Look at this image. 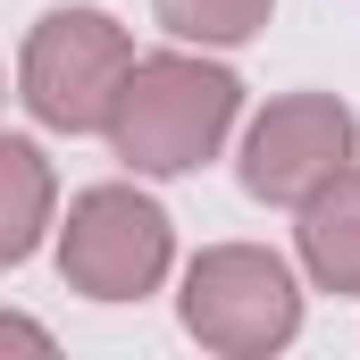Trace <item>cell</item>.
Instances as JSON below:
<instances>
[{"label":"cell","mask_w":360,"mask_h":360,"mask_svg":"<svg viewBox=\"0 0 360 360\" xmlns=\"http://www.w3.org/2000/svg\"><path fill=\"white\" fill-rule=\"evenodd\" d=\"M235 117H243L235 68L193 59V51H151V59L126 68L101 134H109V151L134 176H193L201 160H218V143L235 134Z\"/></svg>","instance_id":"cell-1"},{"label":"cell","mask_w":360,"mask_h":360,"mask_svg":"<svg viewBox=\"0 0 360 360\" xmlns=\"http://www.w3.org/2000/svg\"><path fill=\"white\" fill-rule=\"evenodd\" d=\"M184 335L218 360H269L302 335V285L260 243H210L184 269Z\"/></svg>","instance_id":"cell-2"},{"label":"cell","mask_w":360,"mask_h":360,"mask_svg":"<svg viewBox=\"0 0 360 360\" xmlns=\"http://www.w3.org/2000/svg\"><path fill=\"white\" fill-rule=\"evenodd\" d=\"M134 68V34L109 17V8H51L34 34H25V59H17V101L51 126V134H101L109 126V101Z\"/></svg>","instance_id":"cell-3"},{"label":"cell","mask_w":360,"mask_h":360,"mask_svg":"<svg viewBox=\"0 0 360 360\" xmlns=\"http://www.w3.org/2000/svg\"><path fill=\"white\" fill-rule=\"evenodd\" d=\"M176 260V226L151 193L134 184H92L68 201V226H59V276L84 293V302H143L160 293V276Z\"/></svg>","instance_id":"cell-4"},{"label":"cell","mask_w":360,"mask_h":360,"mask_svg":"<svg viewBox=\"0 0 360 360\" xmlns=\"http://www.w3.org/2000/svg\"><path fill=\"white\" fill-rule=\"evenodd\" d=\"M360 160V117L335 92H285L243 134V193L269 210H302L335 168Z\"/></svg>","instance_id":"cell-5"},{"label":"cell","mask_w":360,"mask_h":360,"mask_svg":"<svg viewBox=\"0 0 360 360\" xmlns=\"http://www.w3.org/2000/svg\"><path fill=\"white\" fill-rule=\"evenodd\" d=\"M293 243H302V269L319 293H360V160L335 168L302 210H293Z\"/></svg>","instance_id":"cell-6"},{"label":"cell","mask_w":360,"mask_h":360,"mask_svg":"<svg viewBox=\"0 0 360 360\" xmlns=\"http://www.w3.org/2000/svg\"><path fill=\"white\" fill-rule=\"evenodd\" d=\"M51 210H59V176H51L42 143L34 134H0V269L34 260Z\"/></svg>","instance_id":"cell-7"},{"label":"cell","mask_w":360,"mask_h":360,"mask_svg":"<svg viewBox=\"0 0 360 360\" xmlns=\"http://www.w3.org/2000/svg\"><path fill=\"white\" fill-rule=\"evenodd\" d=\"M276 0H151V17L176 34V42H201V51H235L269 25Z\"/></svg>","instance_id":"cell-8"},{"label":"cell","mask_w":360,"mask_h":360,"mask_svg":"<svg viewBox=\"0 0 360 360\" xmlns=\"http://www.w3.org/2000/svg\"><path fill=\"white\" fill-rule=\"evenodd\" d=\"M0 352H51V327H42V319H17V310H0Z\"/></svg>","instance_id":"cell-9"},{"label":"cell","mask_w":360,"mask_h":360,"mask_svg":"<svg viewBox=\"0 0 360 360\" xmlns=\"http://www.w3.org/2000/svg\"><path fill=\"white\" fill-rule=\"evenodd\" d=\"M0 92H8V76H0Z\"/></svg>","instance_id":"cell-10"}]
</instances>
